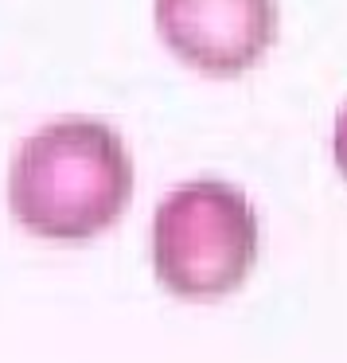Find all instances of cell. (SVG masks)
Here are the masks:
<instances>
[{
	"label": "cell",
	"instance_id": "6da1fadb",
	"mask_svg": "<svg viewBox=\"0 0 347 363\" xmlns=\"http://www.w3.org/2000/svg\"><path fill=\"white\" fill-rule=\"evenodd\" d=\"M133 196V160L98 118H59L20 145L8 207L35 238L82 242L102 235Z\"/></svg>",
	"mask_w": 347,
	"mask_h": 363
},
{
	"label": "cell",
	"instance_id": "7a4b0ae2",
	"mask_svg": "<svg viewBox=\"0 0 347 363\" xmlns=\"http://www.w3.org/2000/svg\"><path fill=\"white\" fill-rule=\"evenodd\" d=\"M258 215L227 180H188L157 207L152 274L172 297L215 301L234 293L258 262Z\"/></svg>",
	"mask_w": 347,
	"mask_h": 363
},
{
	"label": "cell",
	"instance_id": "3957f363",
	"mask_svg": "<svg viewBox=\"0 0 347 363\" xmlns=\"http://www.w3.org/2000/svg\"><path fill=\"white\" fill-rule=\"evenodd\" d=\"M157 32L180 63L238 79L277 40V0H152Z\"/></svg>",
	"mask_w": 347,
	"mask_h": 363
},
{
	"label": "cell",
	"instance_id": "277c9868",
	"mask_svg": "<svg viewBox=\"0 0 347 363\" xmlns=\"http://www.w3.org/2000/svg\"><path fill=\"white\" fill-rule=\"evenodd\" d=\"M331 152H336V168L347 180V102L336 113V133H331Z\"/></svg>",
	"mask_w": 347,
	"mask_h": 363
}]
</instances>
